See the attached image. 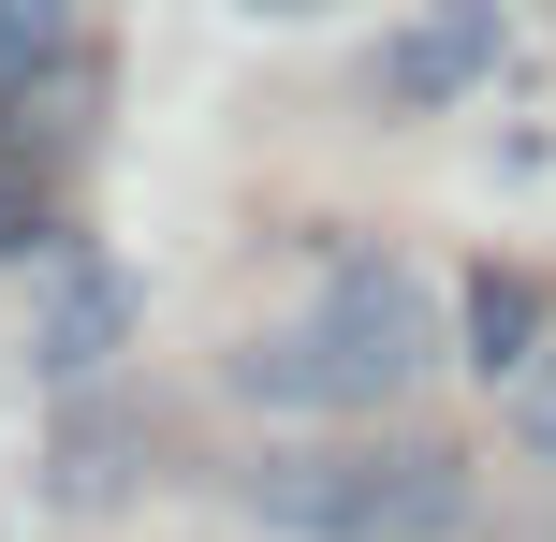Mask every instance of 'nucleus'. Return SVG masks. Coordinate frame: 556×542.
Listing matches in <instances>:
<instances>
[{"label": "nucleus", "instance_id": "nucleus-1", "mask_svg": "<svg viewBox=\"0 0 556 542\" xmlns=\"http://www.w3.org/2000/svg\"><path fill=\"white\" fill-rule=\"evenodd\" d=\"M425 367H440V293L395 250H352V264H323L307 323L235 352V396L250 411H395Z\"/></svg>", "mask_w": 556, "mask_h": 542}, {"label": "nucleus", "instance_id": "nucleus-2", "mask_svg": "<svg viewBox=\"0 0 556 542\" xmlns=\"http://www.w3.org/2000/svg\"><path fill=\"white\" fill-rule=\"evenodd\" d=\"M483 469L454 440H307V455H250L235 514L278 542H454Z\"/></svg>", "mask_w": 556, "mask_h": 542}, {"label": "nucleus", "instance_id": "nucleus-3", "mask_svg": "<svg viewBox=\"0 0 556 542\" xmlns=\"http://www.w3.org/2000/svg\"><path fill=\"white\" fill-rule=\"evenodd\" d=\"M132 323H147V293L117 279L103 250H59V264H45V323H29V367H45L59 396H88V381L132 352Z\"/></svg>", "mask_w": 556, "mask_h": 542}, {"label": "nucleus", "instance_id": "nucleus-4", "mask_svg": "<svg viewBox=\"0 0 556 542\" xmlns=\"http://www.w3.org/2000/svg\"><path fill=\"white\" fill-rule=\"evenodd\" d=\"M498 45H513V15H498V0H425V15L381 45V103H395V117L469 103V88L498 74Z\"/></svg>", "mask_w": 556, "mask_h": 542}, {"label": "nucleus", "instance_id": "nucleus-5", "mask_svg": "<svg viewBox=\"0 0 556 542\" xmlns=\"http://www.w3.org/2000/svg\"><path fill=\"white\" fill-rule=\"evenodd\" d=\"M132 455H147L132 411H74L59 455H45V499H59V514H103V499H132Z\"/></svg>", "mask_w": 556, "mask_h": 542}, {"label": "nucleus", "instance_id": "nucleus-6", "mask_svg": "<svg viewBox=\"0 0 556 542\" xmlns=\"http://www.w3.org/2000/svg\"><path fill=\"white\" fill-rule=\"evenodd\" d=\"M469 367H483V381H528V367H542V293L498 279V264L469 279Z\"/></svg>", "mask_w": 556, "mask_h": 542}, {"label": "nucleus", "instance_id": "nucleus-7", "mask_svg": "<svg viewBox=\"0 0 556 542\" xmlns=\"http://www.w3.org/2000/svg\"><path fill=\"white\" fill-rule=\"evenodd\" d=\"M59 29H74V0H0V88H15V74H45V59H59Z\"/></svg>", "mask_w": 556, "mask_h": 542}, {"label": "nucleus", "instance_id": "nucleus-8", "mask_svg": "<svg viewBox=\"0 0 556 542\" xmlns=\"http://www.w3.org/2000/svg\"><path fill=\"white\" fill-rule=\"evenodd\" d=\"M15 250H45V191H29V176H0V264Z\"/></svg>", "mask_w": 556, "mask_h": 542}, {"label": "nucleus", "instance_id": "nucleus-9", "mask_svg": "<svg viewBox=\"0 0 556 542\" xmlns=\"http://www.w3.org/2000/svg\"><path fill=\"white\" fill-rule=\"evenodd\" d=\"M513 426H528V440H542V455H556V352H542V367H528V381H513Z\"/></svg>", "mask_w": 556, "mask_h": 542}, {"label": "nucleus", "instance_id": "nucleus-10", "mask_svg": "<svg viewBox=\"0 0 556 542\" xmlns=\"http://www.w3.org/2000/svg\"><path fill=\"white\" fill-rule=\"evenodd\" d=\"M250 15H323V0H250Z\"/></svg>", "mask_w": 556, "mask_h": 542}]
</instances>
